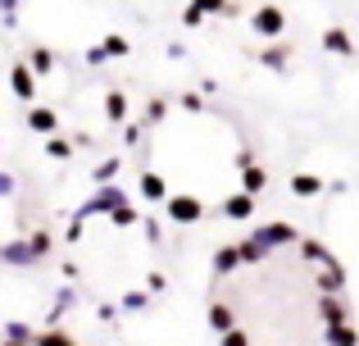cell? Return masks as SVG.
Wrapping results in <instances>:
<instances>
[]
</instances>
